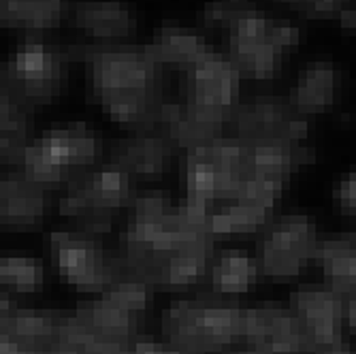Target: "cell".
I'll return each mask as SVG.
<instances>
[{
  "label": "cell",
  "instance_id": "1",
  "mask_svg": "<svg viewBox=\"0 0 356 354\" xmlns=\"http://www.w3.org/2000/svg\"><path fill=\"white\" fill-rule=\"evenodd\" d=\"M71 60L86 67L90 99L128 131H158L167 99L163 64L156 62L145 45L128 43H77L69 45Z\"/></svg>",
  "mask_w": 356,
  "mask_h": 354
},
{
  "label": "cell",
  "instance_id": "2",
  "mask_svg": "<svg viewBox=\"0 0 356 354\" xmlns=\"http://www.w3.org/2000/svg\"><path fill=\"white\" fill-rule=\"evenodd\" d=\"M203 22L209 28L226 32L229 56L243 77L271 79L282 62L284 49L273 41V17L241 0H216L203 9Z\"/></svg>",
  "mask_w": 356,
  "mask_h": 354
},
{
  "label": "cell",
  "instance_id": "3",
  "mask_svg": "<svg viewBox=\"0 0 356 354\" xmlns=\"http://www.w3.org/2000/svg\"><path fill=\"white\" fill-rule=\"evenodd\" d=\"M241 325L243 309L235 301L203 295L175 299L163 318V333L177 348L209 354L241 337Z\"/></svg>",
  "mask_w": 356,
  "mask_h": 354
},
{
  "label": "cell",
  "instance_id": "4",
  "mask_svg": "<svg viewBox=\"0 0 356 354\" xmlns=\"http://www.w3.org/2000/svg\"><path fill=\"white\" fill-rule=\"evenodd\" d=\"M103 156V139L83 122L51 128L30 141L15 171L43 186L67 184L73 175L94 167Z\"/></svg>",
  "mask_w": 356,
  "mask_h": 354
},
{
  "label": "cell",
  "instance_id": "5",
  "mask_svg": "<svg viewBox=\"0 0 356 354\" xmlns=\"http://www.w3.org/2000/svg\"><path fill=\"white\" fill-rule=\"evenodd\" d=\"M135 179L118 163H107L96 171H81L67 182V192L60 199V214L81 224L94 235L111 231L113 218L135 197Z\"/></svg>",
  "mask_w": 356,
  "mask_h": 354
},
{
  "label": "cell",
  "instance_id": "6",
  "mask_svg": "<svg viewBox=\"0 0 356 354\" xmlns=\"http://www.w3.org/2000/svg\"><path fill=\"white\" fill-rule=\"evenodd\" d=\"M67 47H56L43 41H24L13 58L3 64L0 94H7L30 111L49 105L64 90L69 79Z\"/></svg>",
  "mask_w": 356,
  "mask_h": 354
},
{
  "label": "cell",
  "instance_id": "7",
  "mask_svg": "<svg viewBox=\"0 0 356 354\" xmlns=\"http://www.w3.org/2000/svg\"><path fill=\"white\" fill-rule=\"evenodd\" d=\"M248 175V147L235 137L186 152V197L190 199L207 205L233 201Z\"/></svg>",
  "mask_w": 356,
  "mask_h": 354
},
{
  "label": "cell",
  "instance_id": "8",
  "mask_svg": "<svg viewBox=\"0 0 356 354\" xmlns=\"http://www.w3.org/2000/svg\"><path fill=\"white\" fill-rule=\"evenodd\" d=\"M233 137L245 147L301 145L309 133L307 115L293 101L273 94H258L239 103L231 118Z\"/></svg>",
  "mask_w": 356,
  "mask_h": 354
},
{
  "label": "cell",
  "instance_id": "9",
  "mask_svg": "<svg viewBox=\"0 0 356 354\" xmlns=\"http://www.w3.org/2000/svg\"><path fill=\"white\" fill-rule=\"evenodd\" d=\"M318 237L312 220L301 214L271 218L261 229L256 243V261L261 271L275 282L297 277L318 252Z\"/></svg>",
  "mask_w": 356,
  "mask_h": 354
},
{
  "label": "cell",
  "instance_id": "10",
  "mask_svg": "<svg viewBox=\"0 0 356 354\" xmlns=\"http://www.w3.org/2000/svg\"><path fill=\"white\" fill-rule=\"evenodd\" d=\"M49 256L67 282L86 293L107 291L122 273L118 259H111L96 235L88 231H54Z\"/></svg>",
  "mask_w": 356,
  "mask_h": 354
},
{
  "label": "cell",
  "instance_id": "11",
  "mask_svg": "<svg viewBox=\"0 0 356 354\" xmlns=\"http://www.w3.org/2000/svg\"><path fill=\"white\" fill-rule=\"evenodd\" d=\"M241 337L269 354H312L314 346L293 307L267 301L243 309Z\"/></svg>",
  "mask_w": 356,
  "mask_h": 354
},
{
  "label": "cell",
  "instance_id": "12",
  "mask_svg": "<svg viewBox=\"0 0 356 354\" xmlns=\"http://www.w3.org/2000/svg\"><path fill=\"white\" fill-rule=\"evenodd\" d=\"M241 79L243 75L231 56L211 51L186 71L184 101L233 118V111L239 105Z\"/></svg>",
  "mask_w": 356,
  "mask_h": 354
},
{
  "label": "cell",
  "instance_id": "13",
  "mask_svg": "<svg viewBox=\"0 0 356 354\" xmlns=\"http://www.w3.org/2000/svg\"><path fill=\"white\" fill-rule=\"evenodd\" d=\"M290 307L299 316L314 350L341 344L343 318H348V297L327 284H305L295 288L290 295Z\"/></svg>",
  "mask_w": 356,
  "mask_h": 354
},
{
  "label": "cell",
  "instance_id": "14",
  "mask_svg": "<svg viewBox=\"0 0 356 354\" xmlns=\"http://www.w3.org/2000/svg\"><path fill=\"white\" fill-rule=\"evenodd\" d=\"M231 124L229 115H222L190 103H167L163 122L158 131L163 133L173 147L192 150L216 143L224 139L226 126Z\"/></svg>",
  "mask_w": 356,
  "mask_h": 354
},
{
  "label": "cell",
  "instance_id": "15",
  "mask_svg": "<svg viewBox=\"0 0 356 354\" xmlns=\"http://www.w3.org/2000/svg\"><path fill=\"white\" fill-rule=\"evenodd\" d=\"M69 22L96 43H126L137 32V15L120 0L71 3Z\"/></svg>",
  "mask_w": 356,
  "mask_h": 354
},
{
  "label": "cell",
  "instance_id": "16",
  "mask_svg": "<svg viewBox=\"0 0 356 354\" xmlns=\"http://www.w3.org/2000/svg\"><path fill=\"white\" fill-rule=\"evenodd\" d=\"M49 186L13 171L0 182V222L5 231H30L49 211Z\"/></svg>",
  "mask_w": 356,
  "mask_h": 354
},
{
  "label": "cell",
  "instance_id": "17",
  "mask_svg": "<svg viewBox=\"0 0 356 354\" xmlns=\"http://www.w3.org/2000/svg\"><path fill=\"white\" fill-rule=\"evenodd\" d=\"M173 145L160 131H137L122 139L111 156L135 182L160 179L171 167Z\"/></svg>",
  "mask_w": 356,
  "mask_h": 354
},
{
  "label": "cell",
  "instance_id": "18",
  "mask_svg": "<svg viewBox=\"0 0 356 354\" xmlns=\"http://www.w3.org/2000/svg\"><path fill=\"white\" fill-rule=\"evenodd\" d=\"M341 90V71L335 62L329 60H314L307 62L303 73L295 81L293 90H290L288 99L293 105L305 113H325L329 111L337 99Z\"/></svg>",
  "mask_w": 356,
  "mask_h": 354
},
{
  "label": "cell",
  "instance_id": "19",
  "mask_svg": "<svg viewBox=\"0 0 356 354\" xmlns=\"http://www.w3.org/2000/svg\"><path fill=\"white\" fill-rule=\"evenodd\" d=\"M149 56L165 67H177L184 73L207 58L213 49L207 45L205 37L190 28L160 26L154 30L152 41L145 45Z\"/></svg>",
  "mask_w": 356,
  "mask_h": 354
},
{
  "label": "cell",
  "instance_id": "20",
  "mask_svg": "<svg viewBox=\"0 0 356 354\" xmlns=\"http://www.w3.org/2000/svg\"><path fill=\"white\" fill-rule=\"evenodd\" d=\"M81 323L103 339L115 341V344H133V339L139 335V314H133L111 301L109 297L101 295L99 299L81 301L75 309Z\"/></svg>",
  "mask_w": 356,
  "mask_h": 354
},
{
  "label": "cell",
  "instance_id": "21",
  "mask_svg": "<svg viewBox=\"0 0 356 354\" xmlns=\"http://www.w3.org/2000/svg\"><path fill=\"white\" fill-rule=\"evenodd\" d=\"M316 261L322 267L327 286L348 299L356 295V233L320 241Z\"/></svg>",
  "mask_w": 356,
  "mask_h": 354
},
{
  "label": "cell",
  "instance_id": "22",
  "mask_svg": "<svg viewBox=\"0 0 356 354\" xmlns=\"http://www.w3.org/2000/svg\"><path fill=\"white\" fill-rule=\"evenodd\" d=\"M314 152L303 145H256L248 147V171L275 184H286L299 165L312 163Z\"/></svg>",
  "mask_w": 356,
  "mask_h": 354
},
{
  "label": "cell",
  "instance_id": "23",
  "mask_svg": "<svg viewBox=\"0 0 356 354\" xmlns=\"http://www.w3.org/2000/svg\"><path fill=\"white\" fill-rule=\"evenodd\" d=\"M69 0H0V22L5 28L47 30L69 17Z\"/></svg>",
  "mask_w": 356,
  "mask_h": 354
},
{
  "label": "cell",
  "instance_id": "24",
  "mask_svg": "<svg viewBox=\"0 0 356 354\" xmlns=\"http://www.w3.org/2000/svg\"><path fill=\"white\" fill-rule=\"evenodd\" d=\"M32 111L7 94H0V160L5 167L15 169L30 143Z\"/></svg>",
  "mask_w": 356,
  "mask_h": 354
},
{
  "label": "cell",
  "instance_id": "25",
  "mask_svg": "<svg viewBox=\"0 0 356 354\" xmlns=\"http://www.w3.org/2000/svg\"><path fill=\"white\" fill-rule=\"evenodd\" d=\"M60 318L62 316L54 312H35L17 307L11 316L0 318V333H5L26 346L41 348L49 354V348L60 327Z\"/></svg>",
  "mask_w": 356,
  "mask_h": 354
},
{
  "label": "cell",
  "instance_id": "26",
  "mask_svg": "<svg viewBox=\"0 0 356 354\" xmlns=\"http://www.w3.org/2000/svg\"><path fill=\"white\" fill-rule=\"evenodd\" d=\"M261 265L243 250H222L209 269L211 286L220 295H239L258 280Z\"/></svg>",
  "mask_w": 356,
  "mask_h": 354
},
{
  "label": "cell",
  "instance_id": "27",
  "mask_svg": "<svg viewBox=\"0 0 356 354\" xmlns=\"http://www.w3.org/2000/svg\"><path fill=\"white\" fill-rule=\"evenodd\" d=\"M271 218L263 216L243 203L231 201L229 207L220 209L211 216V231L216 235H233V233H256L261 231Z\"/></svg>",
  "mask_w": 356,
  "mask_h": 354
},
{
  "label": "cell",
  "instance_id": "28",
  "mask_svg": "<svg viewBox=\"0 0 356 354\" xmlns=\"http://www.w3.org/2000/svg\"><path fill=\"white\" fill-rule=\"evenodd\" d=\"M101 295L109 297L111 301H115L118 305H122L128 312L141 314L154 297V286L139 275L122 271L120 277Z\"/></svg>",
  "mask_w": 356,
  "mask_h": 354
},
{
  "label": "cell",
  "instance_id": "29",
  "mask_svg": "<svg viewBox=\"0 0 356 354\" xmlns=\"http://www.w3.org/2000/svg\"><path fill=\"white\" fill-rule=\"evenodd\" d=\"M0 282L17 293H32L43 282V267L30 256L7 254L0 261Z\"/></svg>",
  "mask_w": 356,
  "mask_h": 354
},
{
  "label": "cell",
  "instance_id": "30",
  "mask_svg": "<svg viewBox=\"0 0 356 354\" xmlns=\"http://www.w3.org/2000/svg\"><path fill=\"white\" fill-rule=\"evenodd\" d=\"M273 3L299 11L309 19H316V17H329L339 13L346 0H273Z\"/></svg>",
  "mask_w": 356,
  "mask_h": 354
},
{
  "label": "cell",
  "instance_id": "31",
  "mask_svg": "<svg viewBox=\"0 0 356 354\" xmlns=\"http://www.w3.org/2000/svg\"><path fill=\"white\" fill-rule=\"evenodd\" d=\"M335 199L343 216H356V173H350L339 182Z\"/></svg>",
  "mask_w": 356,
  "mask_h": 354
},
{
  "label": "cell",
  "instance_id": "32",
  "mask_svg": "<svg viewBox=\"0 0 356 354\" xmlns=\"http://www.w3.org/2000/svg\"><path fill=\"white\" fill-rule=\"evenodd\" d=\"M133 352L135 354H194L190 350H184V348H177L173 344L169 346H160L156 339L147 337V335H137L131 344Z\"/></svg>",
  "mask_w": 356,
  "mask_h": 354
},
{
  "label": "cell",
  "instance_id": "33",
  "mask_svg": "<svg viewBox=\"0 0 356 354\" xmlns=\"http://www.w3.org/2000/svg\"><path fill=\"white\" fill-rule=\"evenodd\" d=\"M273 41L282 47L288 49L301 41V30L297 26H290V24H277L273 26Z\"/></svg>",
  "mask_w": 356,
  "mask_h": 354
},
{
  "label": "cell",
  "instance_id": "34",
  "mask_svg": "<svg viewBox=\"0 0 356 354\" xmlns=\"http://www.w3.org/2000/svg\"><path fill=\"white\" fill-rule=\"evenodd\" d=\"M0 354H47L45 350L41 348H32V346H26L5 333H0Z\"/></svg>",
  "mask_w": 356,
  "mask_h": 354
},
{
  "label": "cell",
  "instance_id": "35",
  "mask_svg": "<svg viewBox=\"0 0 356 354\" xmlns=\"http://www.w3.org/2000/svg\"><path fill=\"white\" fill-rule=\"evenodd\" d=\"M312 354H356L354 350H350L343 344H335V346H325V348H318Z\"/></svg>",
  "mask_w": 356,
  "mask_h": 354
},
{
  "label": "cell",
  "instance_id": "36",
  "mask_svg": "<svg viewBox=\"0 0 356 354\" xmlns=\"http://www.w3.org/2000/svg\"><path fill=\"white\" fill-rule=\"evenodd\" d=\"M339 24L343 26V28H356V9H341L339 13Z\"/></svg>",
  "mask_w": 356,
  "mask_h": 354
},
{
  "label": "cell",
  "instance_id": "37",
  "mask_svg": "<svg viewBox=\"0 0 356 354\" xmlns=\"http://www.w3.org/2000/svg\"><path fill=\"white\" fill-rule=\"evenodd\" d=\"M348 320H350V325L356 329V295H352L348 299Z\"/></svg>",
  "mask_w": 356,
  "mask_h": 354
},
{
  "label": "cell",
  "instance_id": "38",
  "mask_svg": "<svg viewBox=\"0 0 356 354\" xmlns=\"http://www.w3.org/2000/svg\"><path fill=\"white\" fill-rule=\"evenodd\" d=\"M229 354H269V352H265L263 348H258V346H252V348L235 350V352H229Z\"/></svg>",
  "mask_w": 356,
  "mask_h": 354
}]
</instances>
